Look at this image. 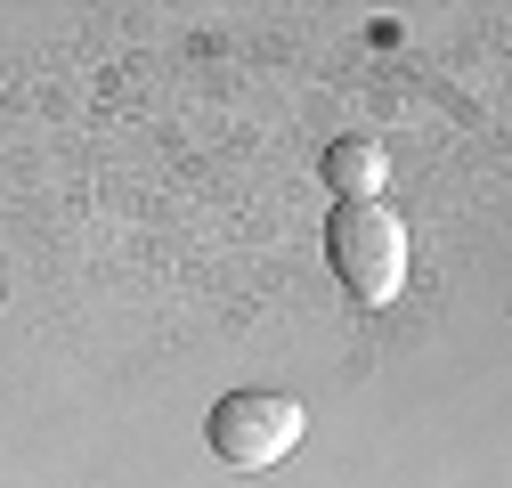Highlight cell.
Here are the masks:
<instances>
[{
  "label": "cell",
  "mask_w": 512,
  "mask_h": 488,
  "mask_svg": "<svg viewBox=\"0 0 512 488\" xmlns=\"http://www.w3.org/2000/svg\"><path fill=\"white\" fill-rule=\"evenodd\" d=\"M309 432L301 399L285 391H228L212 415H204V448L228 464V472H277Z\"/></svg>",
  "instance_id": "2"
},
{
  "label": "cell",
  "mask_w": 512,
  "mask_h": 488,
  "mask_svg": "<svg viewBox=\"0 0 512 488\" xmlns=\"http://www.w3.org/2000/svg\"><path fill=\"white\" fill-rule=\"evenodd\" d=\"M326 261L350 285V301L391 310V301L407 293V220L391 204H342L326 220Z\"/></svg>",
  "instance_id": "1"
},
{
  "label": "cell",
  "mask_w": 512,
  "mask_h": 488,
  "mask_svg": "<svg viewBox=\"0 0 512 488\" xmlns=\"http://www.w3.org/2000/svg\"><path fill=\"white\" fill-rule=\"evenodd\" d=\"M382 179H391V155L374 139H334L326 147V188L342 204H382Z\"/></svg>",
  "instance_id": "3"
}]
</instances>
